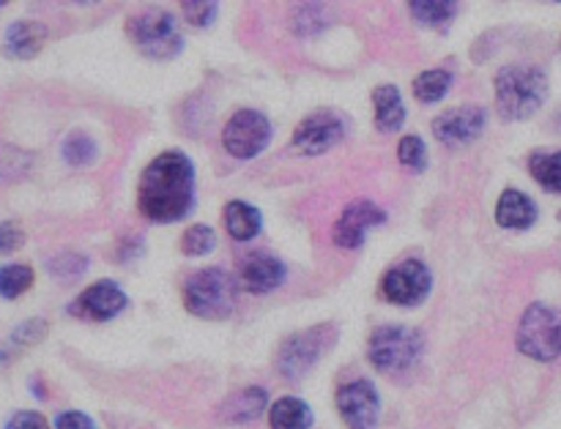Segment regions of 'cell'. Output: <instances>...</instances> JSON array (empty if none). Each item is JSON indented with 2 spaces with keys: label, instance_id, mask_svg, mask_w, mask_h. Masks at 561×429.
I'll use <instances>...</instances> for the list:
<instances>
[{
  "label": "cell",
  "instance_id": "16",
  "mask_svg": "<svg viewBox=\"0 0 561 429\" xmlns=\"http://www.w3.org/2000/svg\"><path fill=\"white\" fill-rule=\"evenodd\" d=\"M540 219V208L526 192L504 189L496 202V222L504 230H529Z\"/></svg>",
  "mask_w": 561,
  "mask_h": 429
},
{
  "label": "cell",
  "instance_id": "15",
  "mask_svg": "<svg viewBox=\"0 0 561 429\" xmlns=\"http://www.w3.org/2000/svg\"><path fill=\"white\" fill-rule=\"evenodd\" d=\"M285 279H288V268L279 257L268 255V252H250L239 263V282L247 293L266 295L283 288Z\"/></svg>",
  "mask_w": 561,
  "mask_h": 429
},
{
  "label": "cell",
  "instance_id": "12",
  "mask_svg": "<svg viewBox=\"0 0 561 429\" xmlns=\"http://www.w3.org/2000/svg\"><path fill=\"white\" fill-rule=\"evenodd\" d=\"M488 126V109L482 104H460L433 118V137L444 148H466L480 140Z\"/></svg>",
  "mask_w": 561,
  "mask_h": 429
},
{
  "label": "cell",
  "instance_id": "28",
  "mask_svg": "<svg viewBox=\"0 0 561 429\" xmlns=\"http://www.w3.org/2000/svg\"><path fill=\"white\" fill-rule=\"evenodd\" d=\"M398 162L411 173H425L427 146L420 135H405L398 146Z\"/></svg>",
  "mask_w": 561,
  "mask_h": 429
},
{
  "label": "cell",
  "instance_id": "36",
  "mask_svg": "<svg viewBox=\"0 0 561 429\" xmlns=\"http://www.w3.org/2000/svg\"><path fill=\"white\" fill-rule=\"evenodd\" d=\"M142 239H129V241H121L118 252H115V260L118 263H131L135 257L142 255Z\"/></svg>",
  "mask_w": 561,
  "mask_h": 429
},
{
  "label": "cell",
  "instance_id": "4",
  "mask_svg": "<svg viewBox=\"0 0 561 429\" xmlns=\"http://www.w3.org/2000/svg\"><path fill=\"white\" fill-rule=\"evenodd\" d=\"M337 323H318L305 332L290 334L277 350V372L288 383H301L321 364L323 356L337 345Z\"/></svg>",
  "mask_w": 561,
  "mask_h": 429
},
{
  "label": "cell",
  "instance_id": "37",
  "mask_svg": "<svg viewBox=\"0 0 561 429\" xmlns=\"http://www.w3.org/2000/svg\"><path fill=\"white\" fill-rule=\"evenodd\" d=\"M3 5H5V3H3V0H0V9H3Z\"/></svg>",
  "mask_w": 561,
  "mask_h": 429
},
{
  "label": "cell",
  "instance_id": "24",
  "mask_svg": "<svg viewBox=\"0 0 561 429\" xmlns=\"http://www.w3.org/2000/svg\"><path fill=\"white\" fill-rule=\"evenodd\" d=\"M455 74L447 69H425L414 80V96L422 104H438L453 88Z\"/></svg>",
  "mask_w": 561,
  "mask_h": 429
},
{
  "label": "cell",
  "instance_id": "26",
  "mask_svg": "<svg viewBox=\"0 0 561 429\" xmlns=\"http://www.w3.org/2000/svg\"><path fill=\"white\" fill-rule=\"evenodd\" d=\"M33 279H36V274H33V268L25 266V263L3 266L0 268V299H20L22 293H27V290L33 288Z\"/></svg>",
  "mask_w": 561,
  "mask_h": 429
},
{
  "label": "cell",
  "instance_id": "13",
  "mask_svg": "<svg viewBox=\"0 0 561 429\" xmlns=\"http://www.w3.org/2000/svg\"><path fill=\"white\" fill-rule=\"evenodd\" d=\"M126 306H129V295L124 293V288L115 279H96L66 310H69L71 317H80V321L107 323L118 317Z\"/></svg>",
  "mask_w": 561,
  "mask_h": 429
},
{
  "label": "cell",
  "instance_id": "35",
  "mask_svg": "<svg viewBox=\"0 0 561 429\" xmlns=\"http://www.w3.org/2000/svg\"><path fill=\"white\" fill-rule=\"evenodd\" d=\"M55 429H96V421L82 410H64L55 419Z\"/></svg>",
  "mask_w": 561,
  "mask_h": 429
},
{
  "label": "cell",
  "instance_id": "19",
  "mask_svg": "<svg viewBox=\"0 0 561 429\" xmlns=\"http://www.w3.org/2000/svg\"><path fill=\"white\" fill-rule=\"evenodd\" d=\"M373 107H376V129L381 135H398L405 126V102L398 85H378L373 91Z\"/></svg>",
  "mask_w": 561,
  "mask_h": 429
},
{
  "label": "cell",
  "instance_id": "17",
  "mask_svg": "<svg viewBox=\"0 0 561 429\" xmlns=\"http://www.w3.org/2000/svg\"><path fill=\"white\" fill-rule=\"evenodd\" d=\"M47 25H42V22L36 20L11 22L3 38L5 53L16 60H31L42 53L44 44H47Z\"/></svg>",
  "mask_w": 561,
  "mask_h": 429
},
{
  "label": "cell",
  "instance_id": "5",
  "mask_svg": "<svg viewBox=\"0 0 561 429\" xmlns=\"http://www.w3.org/2000/svg\"><path fill=\"white\" fill-rule=\"evenodd\" d=\"M184 306L201 321H228L236 310V279L225 268H201L184 282Z\"/></svg>",
  "mask_w": 561,
  "mask_h": 429
},
{
  "label": "cell",
  "instance_id": "20",
  "mask_svg": "<svg viewBox=\"0 0 561 429\" xmlns=\"http://www.w3.org/2000/svg\"><path fill=\"white\" fill-rule=\"evenodd\" d=\"M222 222H225V230H228L230 239L247 244V241H252L261 235L263 213L247 200H230L222 211Z\"/></svg>",
  "mask_w": 561,
  "mask_h": 429
},
{
  "label": "cell",
  "instance_id": "7",
  "mask_svg": "<svg viewBox=\"0 0 561 429\" xmlns=\"http://www.w3.org/2000/svg\"><path fill=\"white\" fill-rule=\"evenodd\" d=\"M515 345L524 356L535 361H557L559 359V315L553 306L537 304L526 306L520 315L518 334H515Z\"/></svg>",
  "mask_w": 561,
  "mask_h": 429
},
{
  "label": "cell",
  "instance_id": "18",
  "mask_svg": "<svg viewBox=\"0 0 561 429\" xmlns=\"http://www.w3.org/2000/svg\"><path fill=\"white\" fill-rule=\"evenodd\" d=\"M268 408V392L263 386H247L241 392H236L233 397H228L219 408V416L228 425H252L255 419H261L263 410Z\"/></svg>",
  "mask_w": 561,
  "mask_h": 429
},
{
  "label": "cell",
  "instance_id": "31",
  "mask_svg": "<svg viewBox=\"0 0 561 429\" xmlns=\"http://www.w3.org/2000/svg\"><path fill=\"white\" fill-rule=\"evenodd\" d=\"M181 14H184V20L190 22L192 27H208L214 25V20H217L219 14V5L217 3H208V0H184L181 3Z\"/></svg>",
  "mask_w": 561,
  "mask_h": 429
},
{
  "label": "cell",
  "instance_id": "9",
  "mask_svg": "<svg viewBox=\"0 0 561 429\" xmlns=\"http://www.w3.org/2000/svg\"><path fill=\"white\" fill-rule=\"evenodd\" d=\"M378 290H381V299L389 301V304L414 310V306L425 304L427 295H431L433 271L427 268V263L409 257V260L398 263V266L383 274Z\"/></svg>",
  "mask_w": 561,
  "mask_h": 429
},
{
  "label": "cell",
  "instance_id": "30",
  "mask_svg": "<svg viewBox=\"0 0 561 429\" xmlns=\"http://www.w3.org/2000/svg\"><path fill=\"white\" fill-rule=\"evenodd\" d=\"M327 5H318V3H307V5H296L294 11V31L299 36H310V33L323 31L327 25Z\"/></svg>",
  "mask_w": 561,
  "mask_h": 429
},
{
  "label": "cell",
  "instance_id": "6",
  "mask_svg": "<svg viewBox=\"0 0 561 429\" xmlns=\"http://www.w3.org/2000/svg\"><path fill=\"white\" fill-rule=\"evenodd\" d=\"M126 36L140 49V55L151 60H173L184 53V33L179 22L164 9L137 11L126 20Z\"/></svg>",
  "mask_w": 561,
  "mask_h": 429
},
{
  "label": "cell",
  "instance_id": "11",
  "mask_svg": "<svg viewBox=\"0 0 561 429\" xmlns=\"http://www.w3.org/2000/svg\"><path fill=\"white\" fill-rule=\"evenodd\" d=\"M337 414L348 429H378L381 425V394L367 378L345 383L337 389Z\"/></svg>",
  "mask_w": 561,
  "mask_h": 429
},
{
  "label": "cell",
  "instance_id": "8",
  "mask_svg": "<svg viewBox=\"0 0 561 429\" xmlns=\"http://www.w3.org/2000/svg\"><path fill=\"white\" fill-rule=\"evenodd\" d=\"M274 126L257 109H236L228 118L222 129V148L228 156L239 159V162H250V159L261 156L268 146H272Z\"/></svg>",
  "mask_w": 561,
  "mask_h": 429
},
{
  "label": "cell",
  "instance_id": "22",
  "mask_svg": "<svg viewBox=\"0 0 561 429\" xmlns=\"http://www.w3.org/2000/svg\"><path fill=\"white\" fill-rule=\"evenodd\" d=\"M458 3L453 0H411L409 11L420 25L433 27V31H444L455 22L458 16Z\"/></svg>",
  "mask_w": 561,
  "mask_h": 429
},
{
  "label": "cell",
  "instance_id": "1",
  "mask_svg": "<svg viewBox=\"0 0 561 429\" xmlns=\"http://www.w3.org/2000/svg\"><path fill=\"white\" fill-rule=\"evenodd\" d=\"M197 202L195 162L181 148L162 151L137 181V208L148 222L173 224L190 217Z\"/></svg>",
  "mask_w": 561,
  "mask_h": 429
},
{
  "label": "cell",
  "instance_id": "21",
  "mask_svg": "<svg viewBox=\"0 0 561 429\" xmlns=\"http://www.w3.org/2000/svg\"><path fill=\"white\" fill-rule=\"evenodd\" d=\"M266 410L272 429H312L316 425V414L299 397H279Z\"/></svg>",
  "mask_w": 561,
  "mask_h": 429
},
{
  "label": "cell",
  "instance_id": "23",
  "mask_svg": "<svg viewBox=\"0 0 561 429\" xmlns=\"http://www.w3.org/2000/svg\"><path fill=\"white\" fill-rule=\"evenodd\" d=\"M529 173L537 184L551 195H559L561 189V153L559 151H535L529 156Z\"/></svg>",
  "mask_w": 561,
  "mask_h": 429
},
{
  "label": "cell",
  "instance_id": "33",
  "mask_svg": "<svg viewBox=\"0 0 561 429\" xmlns=\"http://www.w3.org/2000/svg\"><path fill=\"white\" fill-rule=\"evenodd\" d=\"M22 246H25V230L16 222H0V255H11Z\"/></svg>",
  "mask_w": 561,
  "mask_h": 429
},
{
  "label": "cell",
  "instance_id": "3",
  "mask_svg": "<svg viewBox=\"0 0 561 429\" xmlns=\"http://www.w3.org/2000/svg\"><path fill=\"white\" fill-rule=\"evenodd\" d=\"M425 356V337L420 328L400 326H378L367 339V359L376 367V372L387 378H405L420 367Z\"/></svg>",
  "mask_w": 561,
  "mask_h": 429
},
{
  "label": "cell",
  "instance_id": "10",
  "mask_svg": "<svg viewBox=\"0 0 561 429\" xmlns=\"http://www.w3.org/2000/svg\"><path fill=\"white\" fill-rule=\"evenodd\" d=\"M345 131H348V126H345L343 115L334 113V109H318V113L301 118V124L294 129V137H290V146L305 156H321L345 140Z\"/></svg>",
  "mask_w": 561,
  "mask_h": 429
},
{
  "label": "cell",
  "instance_id": "25",
  "mask_svg": "<svg viewBox=\"0 0 561 429\" xmlns=\"http://www.w3.org/2000/svg\"><path fill=\"white\" fill-rule=\"evenodd\" d=\"M60 156L71 167H93L99 159V142L88 131H71L60 146Z\"/></svg>",
  "mask_w": 561,
  "mask_h": 429
},
{
  "label": "cell",
  "instance_id": "32",
  "mask_svg": "<svg viewBox=\"0 0 561 429\" xmlns=\"http://www.w3.org/2000/svg\"><path fill=\"white\" fill-rule=\"evenodd\" d=\"M49 334V323L42 321V317H31V321L20 323V326L11 332V343L16 348H31V345H38Z\"/></svg>",
  "mask_w": 561,
  "mask_h": 429
},
{
  "label": "cell",
  "instance_id": "27",
  "mask_svg": "<svg viewBox=\"0 0 561 429\" xmlns=\"http://www.w3.org/2000/svg\"><path fill=\"white\" fill-rule=\"evenodd\" d=\"M179 246H181V255L206 257L217 250V233H214V228H208V224H203V222L192 224V228L184 230Z\"/></svg>",
  "mask_w": 561,
  "mask_h": 429
},
{
  "label": "cell",
  "instance_id": "34",
  "mask_svg": "<svg viewBox=\"0 0 561 429\" xmlns=\"http://www.w3.org/2000/svg\"><path fill=\"white\" fill-rule=\"evenodd\" d=\"M3 429H49L47 419L36 410H16L9 421H5Z\"/></svg>",
  "mask_w": 561,
  "mask_h": 429
},
{
  "label": "cell",
  "instance_id": "29",
  "mask_svg": "<svg viewBox=\"0 0 561 429\" xmlns=\"http://www.w3.org/2000/svg\"><path fill=\"white\" fill-rule=\"evenodd\" d=\"M88 255H80V252H60L49 260V274L55 279H64V282H71V279H80L82 274L88 271Z\"/></svg>",
  "mask_w": 561,
  "mask_h": 429
},
{
  "label": "cell",
  "instance_id": "14",
  "mask_svg": "<svg viewBox=\"0 0 561 429\" xmlns=\"http://www.w3.org/2000/svg\"><path fill=\"white\" fill-rule=\"evenodd\" d=\"M389 219V213L383 211L378 202L373 200H354L351 206H345V211L340 213V219L332 228V241L340 250H362V244L367 241L370 230L381 228Z\"/></svg>",
  "mask_w": 561,
  "mask_h": 429
},
{
  "label": "cell",
  "instance_id": "2",
  "mask_svg": "<svg viewBox=\"0 0 561 429\" xmlns=\"http://www.w3.org/2000/svg\"><path fill=\"white\" fill-rule=\"evenodd\" d=\"M493 96H496L499 118L507 124L529 120L548 98L546 71L526 63L504 66L493 77Z\"/></svg>",
  "mask_w": 561,
  "mask_h": 429
}]
</instances>
